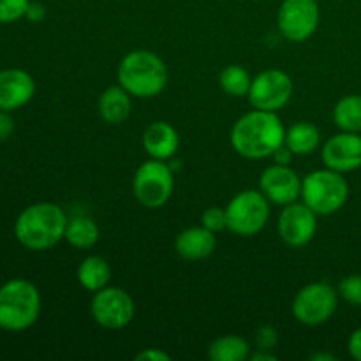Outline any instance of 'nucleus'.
<instances>
[{
  "label": "nucleus",
  "instance_id": "obj_35",
  "mask_svg": "<svg viewBox=\"0 0 361 361\" xmlns=\"http://www.w3.org/2000/svg\"><path fill=\"white\" fill-rule=\"evenodd\" d=\"M312 361H335V356L334 355H326V353H317V355H314Z\"/></svg>",
  "mask_w": 361,
  "mask_h": 361
},
{
  "label": "nucleus",
  "instance_id": "obj_10",
  "mask_svg": "<svg viewBox=\"0 0 361 361\" xmlns=\"http://www.w3.org/2000/svg\"><path fill=\"white\" fill-rule=\"evenodd\" d=\"M293 92L295 85L288 73L281 69H267L252 78L247 99L254 109L277 113L291 101Z\"/></svg>",
  "mask_w": 361,
  "mask_h": 361
},
{
  "label": "nucleus",
  "instance_id": "obj_21",
  "mask_svg": "<svg viewBox=\"0 0 361 361\" xmlns=\"http://www.w3.org/2000/svg\"><path fill=\"white\" fill-rule=\"evenodd\" d=\"M208 358L212 361H245L250 358V345L238 335H224L212 342Z\"/></svg>",
  "mask_w": 361,
  "mask_h": 361
},
{
  "label": "nucleus",
  "instance_id": "obj_27",
  "mask_svg": "<svg viewBox=\"0 0 361 361\" xmlns=\"http://www.w3.org/2000/svg\"><path fill=\"white\" fill-rule=\"evenodd\" d=\"M201 226H204L210 231L219 233L222 229H228V215H226V208L221 207H210L203 212L201 215Z\"/></svg>",
  "mask_w": 361,
  "mask_h": 361
},
{
  "label": "nucleus",
  "instance_id": "obj_2",
  "mask_svg": "<svg viewBox=\"0 0 361 361\" xmlns=\"http://www.w3.org/2000/svg\"><path fill=\"white\" fill-rule=\"evenodd\" d=\"M66 212L55 203H35L25 208L14 224L18 242L28 250H48L66 236Z\"/></svg>",
  "mask_w": 361,
  "mask_h": 361
},
{
  "label": "nucleus",
  "instance_id": "obj_33",
  "mask_svg": "<svg viewBox=\"0 0 361 361\" xmlns=\"http://www.w3.org/2000/svg\"><path fill=\"white\" fill-rule=\"evenodd\" d=\"M13 129H14L13 118L7 115V111L0 113V141L7 140V137L11 136V133H13Z\"/></svg>",
  "mask_w": 361,
  "mask_h": 361
},
{
  "label": "nucleus",
  "instance_id": "obj_28",
  "mask_svg": "<svg viewBox=\"0 0 361 361\" xmlns=\"http://www.w3.org/2000/svg\"><path fill=\"white\" fill-rule=\"evenodd\" d=\"M279 344V334L274 326L264 324L256 331V345L259 351H271L277 348Z\"/></svg>",
  "mask_w": 361,
  "mask_h": 361
},
{
  "label": "nucleus",
  "instance_id": "obj_16",
  "mask_svg": "<svg viewBox=\"0 0 361 361\" xmlns=\"http://www.w3.org/2000/svg\"><path fill=\"white\" fill-rule=\"evenodd\" d=\"M217 247L215 233L204 226H194L180 233L175 240V250L182 259L201 261L214 254Z\"/></svg>",
  "mask_w": 361,
  "mask_h": 361
},
{
  "label": "nucleus",
  "instance_id": "obj_17",
  "mask_svg": "<svg viewBox=\"0 0 361 361\" xmlns=\"http://www.w3.org/2000/svg\"><path fill=\"white\" fill-rule=\"evenodd\" d=\"M180 147V137L175 127L168 122L150 123L143 133V148L152 159L159 161H169L176 155Z\"/></svg>",
  "mask_w": 361,
  "mask_h": 361
},
{
  "label": "nucleus",
  "instance_id": "obj_1",
  "mask_svg": "<svg viewBox=\"0 0 361 361\" xmlns=\"http://www.w3.org/2000/svg\"><path fill=\"white\" fill-rule=\"evenodd\" d=\"M286 141V127L277 113L252 109L236 120L231 129V147L245 159H267Z\"/></svg>",
  "mask_w": 361,
  "mask_h": 361
},
{
  "label": "nucleus",
  "instance_id": "obj_4",
  "mask_svg": "<svg viewBox=\"0 0 361 361\" xmlns=\"http://www.w3.org/2000/svg\"><path fill=\"white\" fill-rule=\"evenodd\" d=\"M41 314V295L32 282L16 279L0 288V328L23 331Z\"/></svg>",
  "mask_w": 361,
  "mask_h": 361
},
{
  "label": "nucleus",
  "instance_id": "obj_5",
  "mask_svg": "<svg viewBox=\"0 0 361 361\" xmlns=\"http://www.w3.org/2000/svg\"><path fill=\"white\" fill-rule=\"evenodd\" d=\"M349 197V183L342 173L316 169L302 178V200L317 215H331L341 210Z\"/></svg>",
  "mask_w": 361,
  "mask_h": 361
},
{
  "label": "nucleus",
  "instance_id": "obj_29",
  "mask_svg": "<svg viewBox=\"0 0 361 361\" xmlns=\"http://www.w3.org/2000/svg\"><path fill=\"white\" fill-rule=\"evenodd\" d=\"M171 356L157 348H147L136 355V361H169Z\"/></svg>",
  "mask_w": 361,
  "mask_h": 361
},
{
  "label": "nucleus",
  "instance_id": "obj_18",
  "mask_svg": "<svg viewBox=\"0 0 361 361\" xmlns=\"http://www.w3.org/2000/svg\"><path fill=\"white\" fill-rule=\"evenodd\" d=\"M130 97L133 95L120 85L106 88L99 97V115L109 126H120L130 115Z\"/></svg>",
  "mask_w": 361,
  "mask_h": 361
},
{
  "label": "nucleus",
  "instance_id": "obj_32",
  "mask_svg": "<svg viewBox=\"0 0 361 361\" xmlns=\"http://www.w3.org/2000/svg\"><path fill=\"white\" fill-rule=\"evenodd\" d=\"M271 157H274L275 164L289 166V164H291L293 157H295V154H293V152L289 150V148L286 147V145H282L281 148H277V150L274 152V155H271Z\"/></svg>",
  "mask_w": 361,
  "mask_h": 361
},
{
  "label": "nucleus",
  "instance_id": "obj_30",
  "mask_svg": "<svg viewBox=\"0 0 361 361\" xmlns=\"http://www.w3.org/2000/svg\"><path fill=\"white\" fill-rule=\"evenodd\" d=\"M348 348H349V355H351L356 361H361V328L353 331L351 337H349Z\"/></svg>",
  "mask_w": 361,
  "mask_h": 361
},
{
  "label": "nucleus",
  "instance_id": "obj_6",
  "mask_svg": "<svg viewBox=\"0 0 361 361\" xmlns=\"http://www.w3.org/2000/svg\"><path fill=\"white\" fill-rule=\"evenodd\" d=\"M175 189V171L168 161L152 159L136 169L133 178V192L137 203L150 210L162 208Z\"/></svg>",
  "mask_w": 361,
  "mask_h": 361
},
{
  "label": "nucleus",
  "instance_id": "obj_8",
  "mask_svg": "<svg viewBox=\"0 0 361 361\" xmlns=\"http://www.w3.org/2000/svg\"><path fill=\"white\" fill-rule=\"evenodd\" d=\"M338 296L334 286L326 282H312L296 293L293 300V316L305 326L324 324L335 314Z\"/></svg>",
  "mask_w": 361,
  "mask_h": 361
},
{
  "label": "nucleus",
  "instance_id": "obj_3",
  "mask_svg": "<svg viewBox=\"0 0 361 361\" xmlns=\"http://www.w3.org/2000/svg\"><path fill=\"white\" fill-rule=\"evenodd\" d=\"M118 85L133 97L152 99L162 94L168 85V67L162 59L148 49L127 53L116 71Z\"/></svg>",
  "mask_w": 361,
  "mask_h": 361
},
{
  "label": "nucleus",
  "instance_id": "obj_7",
  "mask_svg": "<svg viewBox=\"0 0 361 361\" xmlns=\"http://www.w3.org/2000/svg\"><path fill=\"white\" fill-rule=\"evenodd\" d=\"M228 229L238 236H254L263 231L270 217V201L261 190H242L226 207Z\"/></svg>",
  "mask_w": 361,
  "mask_h": 361
},
{
  "label": "nucleus",
  "instance_id": "obj_24",
  "mask_svg": "<svg viewBox=\"0 0 361 361\" xmlns=\"http://www.w3.org/2000/svg\"><path fill=\"white\" fill-rule=\"evenodd\" d=\"M219 85L224 90V94L231 97H247L252 85L249 71L242 66H228L219 76Z\"/></svg>",
  "mask_w": 361,
  "mask_h": 361
},
{
  "label": "nucleus",
  "instance_id": "obj_11",
  "mask_svg": "<svg viewBox=\"0 0 361 361\" xmlns=\"http://www.w3.org/2000/svg\"><path fill=\"white\" fill-rule=\"evenodd\" d=\"M90 312L99 326L106 330H122L133 321L134 302L126 289L106 286L94 293Z\"/></svg>",
  "mask_w": 361,
  "mask_h": 361
},
{
  "label": "nucleus",
  "instance_id": "obj_20",
  "mask_svg": "<svg viewBox=\"0 0 361 361\" xmlns=\"http://www.w3.org/2000/svg\"><path fill=\"white\" fill-rule=\"evenodd\" d=\"M286 147L295 155H309L321 145V133L314 123L298 122L286 130Z\"/></svg>",
  "mask_w": 361,
  "mask_h": 361
},
{
  "label": "nucleus",
  "instance_id": "obj_22",
  "mask_svg": "<svg viewBox=\"0 0 361 361\" xmlns=\"http://www.w3.org/2000/svg\"><path fill=\"white\" fill-rule=\"evenodd\" d=\"M63 238L74 249L88 250L99 242V226L95 224L94 219L80 215V217H74L67 222L66 236Z\"/></svg>",
  "mask_w": 361,
  "mask_h": 361
},
{
  "label": "nucleus",
  "instance_id": "obj_34",
  "mask_svg": "<svg viewBox=\"0 0 361 361\" xmlns=\"http://www.w3.org/2000/svg\"><path fill=\"white\" fill-rule=\"evenodd\" d=\"M250 360L252 361H277V356L270 355V351H259V349H257V353L250 355Z\"/></svg>",
  "mask_w": 361,
  "mask_h": 361
},
{
  "label": "nucleus",
  "instance_id": "obj_9",
  "mask_svg": "<svg viewBox=\"0 0 361 361\" xmlns=\"http://www.w3.org/2000/svg\"><path fill=\"white\" fill-rule=\"evenodd\" d=\"M319 20L317 0H284L277 13L279 32L289 42H303L312 37Z\"/></svg>",
  "mask_w": 361,
  "mask_h": 361
},
{
  "label": "nucleus",
  "instance_id": "obj_12",
  "mask_svg": "<svg viewBox=\"0 0 361 361\" xmlns=\"http://www.w3.org/2000/svg\"><path fill=\"white\" fill-rule=\"evenodd\" d=\"M279 236L293 249L305 247L312 242L317 229V214L305 203L286 204L277 222Z\"/></svg>",
  "mask_w": 361,
  "mask_h": 361
},
{
  "label": "nucleus",
  "instance_id": "obj_14",
  "mask_svg": "<svg viewBox=\"0 0 361 361\" xmlns=\"http://www.w3.org/2000/svg\"><path fill=\"white\" fill-rule=\"evenodd\" d=\"M323 162L326 168L338 173L356 171L361 168V136L360 133L335 134L324 143Z\"/></svg>",
  "mask_w": 361,
  "mask_h": 361
},
{
  "label": "nucleus",
  "instance_id": "obj_19",
  "mask_svg": "<svg viewBox=\"0 0 361 361\" xmlns=\"http://www.w3.org/2000/svg\"><path fill=\"white\" fill-rule=\"evenodd\" d=\"M78 282L83 286L87 291L97 293L102 288L109 286L111 281V268L108 261L101 256H90L78 267L76 271Z\"/></svg>",
  "mask_w": 361,
  "mask_h": 361
},
{
  "label": "nucleus",
  "instance_id": "obj_15",
  "mask_svg": "<svg viewBox=\"0 0 361 361\" xmlns=\"http://www.w3.org/2000/svg\"><path fill=\"white\" fill-rule=\"evenodd\" d=\"M35 94L34 78L21 69L0 71V111H14Z\"/></svg>",
  "mask_w": 361,
  "mask_h": 361
},
{
  "label": "nucleus",
  "instance_id": "obj_31",
  "mask_svg": "<svg viewBox=\"0 0 361 361\" xmlns=\"http://www.w3.org/2000/svg\"><path fill=\"white\" fill-rule=\"evenodd\" d=\"M25 16H27L30 21H34V23H39V21L44 20V16H46L44 6L39 2H30V6H28L27 14H25Z\"/></svg>",
  "mask_w": 361,
  "mask_h": 361
},
{
  "label": "nucleus",
  "instance_id": "obj_26",
  "mask_svg": "<svg viewBox=\"0 0 361 361\" xmlns=\"http://www.w3.org/2000/svg\"><path fill=\"white\" fill-rule=\"evenodd\" d=\"M338 295L348 303L361 307V275H349L338 284Z\"/></svg>",
  "mask_w": 361,
  "mask_h": 361
},
{
  "label": "nucleus",
  "instance_id": "obj_23",
  "mask_svg": "<svg viewBox=\"0 0 361 361\" xmlns=\"http://www.w3.org/2000/svg\"><path fill=\"white\" fill-rule=\"evenodd\" d=\"M335 126L345 133H361V95L342 97L334 108Z\"/></svg>",
  "mask_w": 361,
  "mask_h": 361
},
{
  "label": "nucleus",
  "instance_id": "obj_13",
  "mask_svg": "<svg viewBox=\"0 0 361 361\" xmlns=\"http://www.w3.org/2000/svg\"><path fill=\"white\" fill-rule=\"evenodd\" d=\"M259 190L270 203L286 207L302 197V178L291 166H268L259 176Z\"/></svg>",
  "mask_w": 361,
  "mask_h": 361
},
{
  "label": "nucleus",
  "instance_id": "obj_25",
  "mask_svg": "<svg viewBox=\"0 0 361 361\" xmlns=\"http://www.w3.org/2000/svg\"><path fill=\"white\" fill-rule=\"evenodd\" d=\"M30 0H0V23H13L27 14Z\"/></svg>",
  "mask_w": 361,
  "mask_h": 361
}]
</instances>
